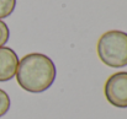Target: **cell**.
I'll list each match as a JSON object with an SVG mask.
<instances>
[{"instance_id":"1","label":"cell","mask_w":127,"mask_h":119,"mask_svg":"<svg viewBox=\"0 0 127 119\" xmlns=\"http://www.w3.org/2000/svg\"><path fill=\"white\" fill-rule=\"evenodd\" d=\"M16 80L20 87L31 93L47 91L57 78L53 60L42 53H30L19 61Z\"/></svg>"},{"instance_id":"2","label":"cell","mask_w":127,"mask_h":119,"mask_svg":"<svg viewBox=\"0 0 127 119\" xmlns=\"http://www.w3.org/2000/svg\"><path fill=\"white\" fill-rule=\"evenodd\" d=\"M99 59L109 68L127 66V33L111 30L101 35L96 45Z\"/></svg>"},{"instance_id":"3","label":"cell","mask_w":127,"mask_h":119,"mask_svg":"<svg viewBox=\"0 0 127 119\" xmlns=\"http://www.w3.org/2000/svg\"><path fill=\"white\" fill-rule=\"evenodd\" d=\"M106 101L116 108H127V71H119L107 78L104 85Z\"/></svg>"},{"instance_id":"4","label":"cell","mask_w":127,"mask_h":119,"mask_svg":"<svg viewBox=\"0 0 127 119\" xmlns=\"http://www.w3.org/2000/svg\"><path fill=\"white\" fill-rule=\"evenodd\" d=\"M19 61V55L12 48L0 47V82H6L15 78Z\"/></svg>"},{"instance_id":"5","label":"cell","mask_w":127,"mask_h":119,"mask_svg":"<svg viewBox=\"0 0 127 119\" xmlns=\"http://www.w3.org/2000/svg\"><path fill=\"white\" fill-rule=\"evenodd\" d=\"M16 7V0H0V20L9 17Z\"/></svg>"},{"instance_id":"6","label":"cell","mask_w":127,"mask_h":119,"mask_svg":"<svg viewBox=\"0 0 127 119\" xmlns=\"http://www.w3.org/2000/svg\"><path fill=\"white\" fill-rule=\"evenodd\" d=\"M10 106H11V101H10L9 95L6 93V91L0 88V118L4 117L9 112Z\"/></svg>"},{"instance_id":"7","label":"cell","mask_w":127,"mask_h":119,"mask_svg":"<svg viewBox=\"0 0 127 119\" xmlns=\"http://www.w3.org/2000/svg\"><path fill=\"white\" fill-rule=\"evenodd\" d=\"M9 38H10L9 26L2 20H0V47H4L7 43Z\"/></svg>"}]
</instances>
